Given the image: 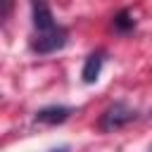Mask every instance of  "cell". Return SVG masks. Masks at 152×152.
I'll list each match as a JSON object with an SVG mask.
<instances>
[{
	"instance_id": "obj_1",
	"label": "cell",
	"mask_w": 152,
	"mask_h": 152,
	"mask_svg": "<svg viewBox=\"0 0 152 152\" xmlns=\"http://www.w3.org/2000/svg\"><path fill=\"white\" fill-rule=\"evenodd\" d=\"M138 119V112L133 107H128L126 102H114L112 107L104 109V114L100 116V128L102 131H116L121 126H128L131 121Z\"/></svg>"
},
{
	"instance_id": "obj_5",
	"label": "cell",
	"mask_w": 152,
	"mask_h": 152,
	"mask_svg": "<svg viewBox=\"0 0 152 152\" xmlns=\"http://www.w3.org/2000/svg\"><path fill=\"white\" fill-rule=\"evenodd\" d=\"M33 26L38 28V33L43 31H50L55 26V19H52V12L43 5V2H36L33 5Z\"/></svg>"
},
{
	"instance_id": "obj_2",
	"label": "cell",
	"mask_w": 152,
	"mask_h": 152,
	"mask_svg": "<svg viewBox=\"0 0 152 152\" xmlns=\"http://www.w3.org/2000/svg\"><path fill=\"white\" fill-rule=\"evenodd\" d=\"M66 45V31L62 26H52L50 31H43L38 33V38L33 40V50L40 52V55H48V52H55V50H62Z\"/></svg>"
},
{
	"instance_id": "obj_4",
	"label": "cell",
	"mask_w": 152,
	"mask_h": 152,
	"mask_svg": "<svg viewBox=\"0 0 152 152\" xmlns=\"http://www.w3.org/2000/svg\"><path fill=\"white\" fill-rule=\"evenodd\" d=\"M102 62H104V52H93L88 55L86 64H83V71H81V78L83 83H95L100 71H102Z\"/></svg>"
},
{
	"instance_id": "obj_7",
	"label": "cell",
	"mask_w": 152,
	"mask_h": 152,
	"mask_svg": "<svg viewBox=\"0 0 152 152\" xmlns=\"http://www.w3.org/2000/svg\"><path fill=\"white\" fill-rule=\"evenodd\" d=\"M50 152H69V147H66V145H62V147H55V150H50Z\"/></svg>"
},
{
	"instance_id": "obj_3",
	"label": "cell",
	"mask_w": 152,
	"mask_h": 152,
	"mask_svg": "<svg viewBox=\"0 0 152 152\" xmlns=\"http://www.w3.org/2000/svg\"><path fill=\"white\" fill-rule=\"evenodd\" d=\"M74 109L71 107H64V104H52V107H43V109H38L36 112V121H40V124H62V121H66L69 119V114H71Z\"/></svg>"
},
{
	"instance_id": "obj_6",
	"label": "cell",
	"mask_w": 152,
	"mask_h": 152,
	"mask_svg": "<svg viewBox=\"0 0 152 152\" xmlns=\"http://www.w3.org/2000/svg\"><path fill=\"white\" fill-rule=\"evenodd\" d=\"M135 26V19L131 17V12H119L116 17H114V28H119V31H131Z\"/></svg>"
}]
</instances>
